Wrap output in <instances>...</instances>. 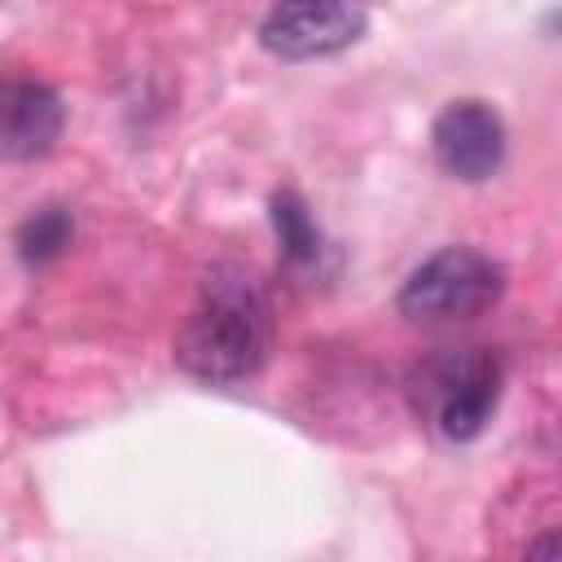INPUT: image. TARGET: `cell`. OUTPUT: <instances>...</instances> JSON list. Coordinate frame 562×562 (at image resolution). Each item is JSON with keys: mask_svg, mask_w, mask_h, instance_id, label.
I'll return each mask as SVG.
<instances>
[{"mask_svg": "<svg viewBox=\"0 0 562 562\" xmlns=\"http://www.w3.org/2000/svg\"><path fill=\"white\" fill-rule=\"evenodd\" d=\"M272 321L259 285L241 268H211L176 334V364L211 386H233L259 373Z\"/></svg>", "mask_w": 562, "mask_h": 562, "instance_id": "obj_1", "label": "cell"}, {"mask_svg": "<svg viewBox=\"0 0 562 562\" xmlns=\"http://www.w3.org/2000/svg\"><path fill=\"white\" fill-rule=\"evenodd\" d=\"M505 294V268L474 246H443L400 285V312L417 325H452L483 316Z\"/></svg>", "mask_w": 562, "mask_h": 562, "instance_id": "obj_2", "label": "cell"}, {"mask_svg": "<svg viewBox=\"0 0 562 562\" xmlns=\"http://www.w3.org/2000/svg\"><path fill=\"white\" fill-rule=\"evenodd\" d=\"M413 391L443 439L470 443L483 435V426L501 404V360L479 347L443 351L417 369Z\"/></svg>", "mask_w": 562, "mask_h": 562, "instance_id": "obj_3", "label": "cell"}, {"mask_svg": "<svg viewBox=\"0 0 562 562\" xmlns=\"http://www.w3.org/2000/svg\"><path fill=\"white\" fill-rule=\"evenodd\" d=\"M364 26L360 4H277L259 22V44L281 61H316L360 44Z\"/></svg>", "mask_w": 562, "mask_h": 562, "instance_id": "obj_4", "label": "cell"}, {"mask_svg": "<svg viewBox=\"0 0 562 562\" xmlns=\"http://www.w3.org/2000/svg\"><path fill=\"white\" fill-rule=\"evenodd\" d=\"M430 149L452 180L479 184L496 176L505 162V123L487 101H474V97L452 101L439 110L430 127Z\"/></svg>", "mask_w": 562, "mask_h": 562, "instance_id": "obj_5", "label": "cell"}, {"mask_svg": "<svg viewBox=\"0 0 562 562\" xmlns=\"http://www.w3.org/2000/svg\"><path fill=\"white\" fill-rule=\"evenodd\" d=\"M61 97L40 79L0 83V154L31 162L44 158L61 136Z\"/></svg>", "mask_w": 562, "mask_h": 562, "instance_id": "obj_6", "label": "cell"}, {"mask_svg": "<svg viewBox=\"0 0 562 562\" xmlns=\"http://www.w3.org/2000/svg\"><path fill=\"white\" fill-rule=\"evenodd\" d=\"M268 215H272V233H277V246H281L285 263L316 268L321 255H325V237H321L303 193L299 189H277L272 202H268Z\"/></svg>", "mask_w": 562, "mask_h": 562, "instance_id": "obj_7", "label": "cell"}, {"mask_svg": "<svg viewBox=\"0 0 562 562\" xmlns=\"http://www.w3.org/2000/svg\"><path fill=\"white\" fill-rule=\"evenodd\" d=\"M70 237H75L70 211H66V206H40V211H31V215L22 220V228H18V255H22V263L44 268V263H53V259L70 246Z\"/></svg>", "mask_w": 562, "mask_h": 562, "instance_id": "obj_8", "label": "cell"}, {"mask_svg": "<svg viewBox=\"0 0 562 562\" xmlns=\"http://www.w3.org/2000/svg\"><path fill=\"white\" fill-rule=\"evenodd\" d=\"M562 553H558V531H544L540 540H531L527 544V562H558Z\"/></svg>", "mask_w": 562, "mask_h": 562, "instance_id": "obj_9", "label": "cell"}]
</instances>
